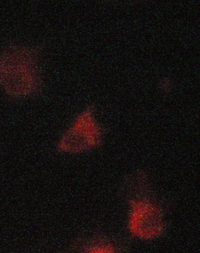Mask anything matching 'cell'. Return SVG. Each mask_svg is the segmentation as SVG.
<instances>
[{
    "label": "cell",
    "instance_id": "obj_1",
    "mask_svg": "<svg viewBox=\"0 0 200 253\" xmlns=\"http://www.w3.org/2000/svg\"><path fill=\"white\" fill-rule=\"evenodd\" d=\"M37 60L26 48L9 50L0 56V84L10 95L28 97L39 86Z\"/></svg>",
    "mask_w": 200,
    "mask_h": 253
}]
</instances>
